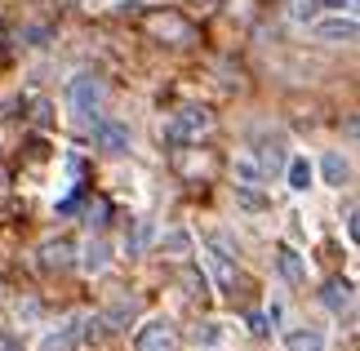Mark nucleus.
I'll return each mask as SVG.
<instances>
[{
	"label": "nucleus",
	"mask_w": 360,
	"mask_h": 351,
	"mask_svg": "<svg viewBox=\"0 0 360 351\" xmlns=\"http://www.w3.org/2000/svg\"><path fill=\"white\" fill-rule=\"evenodd\" d=\"M103 80L94 76V72H80V76H72L67 80V107H72V116L80 120V125H89L94 116L103 111Z\"/></svg>",
	"instance_id": "obj_1"
},
{
	"label": "nucleus",
	"mask_w": 360,
	"mask_h": 351,
	"mask_svg": "<svg viewBox=\"0 0 360 351\" xmlns=\"http://www.w3.org/2000/svg\"><path fill=\"white\" fill-rule=\"evenodd\" d=\"M210 129H214L210 107H183V111H174V116L165 120V143L187 147V143H200Z\"/></svg>",
	"instance_id": "obj_2"
},
{
	"label": "nucleus",
	"mask_w": 360,
	"mask_h": 351,
	"mask_svg": "<svg viewBox=\"0 0 360 351\" xmlns=\"http://www.w3.org/2000/svg\"><path fill=\"white\" fill-rule=\"evenodd\" d=\"M134 351H178L174 320H165V316H151V320H143V329L134 333Z\"/></svg>",
	"instance_id": "obj_3"
},
{
	"label": "nucleus",
	"mask_w": 360,
	"mask_h": 351,
	"mask_svg": "<svg viewBox=\"0 0 360 351\" xmlns=\"http://www.w3.org/2000/svg\"><path fill=\"white\" fill-rule=\"evenodd\" d=\"M316 36H321L325 45H356L360 27H356L352 13H334V18H321V23H316Z\"/></svg>",
	"instance_id": "obj_4"
},
{
	"label": "nucleus",
	"mask_w": 360,
	"mask_h": 351,
	"mask_svg": "<svg viewBox=\"0 0 360 351\" xmlns=\"http://www.w3.org/2000/svg\"><path fill=\"white\" fill-rule=\"evenodd\" d=\"M94 143H98V151H107V156H124V151H129V129H124L120 120H94Z\"/></svg>",
	"instance_id": "obj_5"
},
{
	"label": "nucleus",
	"mask_w": 360,
	"mask_h": 351,
	"mask_svg": "<svg viewBox=\"0 0 360 351\" xmlns=\"http://www.w3.org/2000/svg\"><path fill=\"white\" fill-rule=\"evenodd\" d=\"M285 182H289V191L302 196V191H311V182H316V165L307 156H289L285 160Z\"/></svg>",
	"instance_id": "obj_6"
},
{
	"label": "nucleus",
	"mask_w": 360,
	"mask_h": 351,
	"mask_svg": "<svg viewBox=\"0 0 360 351\" xmlns=\"http://www.w3.org/2000/svg\"><path fill=\"white\" fill-rule=\"evenodd\" d=\"M321 302H325V312H334V316H342V312H352V280H325V289H321Z\"/></svg>",
	"instance_id": "obj_7"
},
{
	"label": "nucleus",
	"mask_w": 360,
	"mask_h": 351,
	"mask_svg": "<svg viewBox=\"0 0 360 351\" xmlns=\"http://www.w3.org/2000/svg\"><path fill=\"white\" fill-rule=\"evenodd\" d=\"M80 267H85L89 276L107 272V267H112V245H107V241H89L85 249H80Z\"/></svg>",
	"instance_id": "obj_8"
},
{
	"label": "nucleus",
	"mask_w": 360,
	"mask_h": 351,
	"mask_svg": "<svg viewBox=\"0 0 360 351\" xmlns=\"http://www.w3.org/2000/svg\"><path fill=\"white\" fill-rule=\"evenodd\" d=\"M151 32H156L160 40H174V45H187L191 40V27L183 18H174V13H165V18H151Z\"/></svg>",
	"instance_id": "obj_9"
},
{
	"label": "nucleus",
	"mask_w": 360,
	"mask_h": 351,
	"mask_svg": "<svg viewBox=\"0 0 360 351\" xmlns=\"http://www.w3.org/2000/svg\"><path fill=\"white\" fill-rule=\"evenodd\" d=\"M321 174H325L329 187H342V182L352 178V165H347L342 151H325V156H321Z\"/></svg>",
	"instance_id": "obj_10"
},
{
	"label": "nucleus",
	"mask_w": 360,
	"mask_h": 351,
	"mask_svg": "<svg viewBox=\"0 0 360 351\" xmlns=\"http://www.w3.org/2000/svg\"><path fill=\"white\" fill-rule=\"evenodd\" d=\"M285 351H325L321 329H285Z\"/></svg>",
	"instance_id": "obj_11"
},
{
	"label": "nucleus",
	"mask_w": 360,
	"mask_h": 351,
	"mask_svg": "<svg viewBox=\"0 0 360 351\" xmlns=\"http://www.w3.org/2000/svg\"><path fill=\"white\" fill-rule=\"evenodd\" d=\"M67 262H72V245H67V241L40 245V267H45V272H63Z\"/></svg>",
	"instance_id": "obj_12"
},
{
	"label": "nucleus",
	"mask_w": 360,
	"mask_h": 351,
	"mask_svg": "<svg viewBox=\"0 0 360 351\" xmlns=\"http://www.w3.org/2000/svg\"><path fill=\"white\" fill-rule=\"evenodd\" d=\"M236 205L249 209V214H262L271 200H267V191H262L258 182H236Z\"/></svg>",
	"instance_id": "obj_13"
},
{
	"label": "nucleus",
	"mask_w": 360,
	"mask_h": 351,
	"mask_svg": "<svg viewBox=\"0 0 360 351\" xmlns=\"http://www.w3.org/2000/svg\"><path fill=\"white\" fill-rule=\"evenodd\" d=\"M281 272H285V280L289 285H302V280H307V262H302V254L298 249H289V245H281Z\"/></svg>",
	"instance_id": "obj_14"
},
{
	"label": "nucleus",
	"mask_w": 360,
	"mask_h": 351,
	"mask_svg": "<svg viewBox=\"0 0 360 351\" xmlns=\"http://www.w3.org/2000/svg\"><path fill=\"white\" fill-rule=\"evenodd\" d=\"M160 249H165L169 258H187V254H191V236H187L183 227H174V231L160 236Z\"/></svg>",
	"instance_id": "obj_15"
},
{
	"label": "nucleus",
	"mask_w": 360,
	"mask_h": 351,
	"mask_svg": "<svg viewBox=\"0 0 360 351\" xmlns=\"http://www.w3.org/2000/svg\"><path fill=\"white\" fill-rule=\"evenodd\" d=\"M289 23H298V27H307L316 13H321V0H289Z\"/></svg>",
	"instance_id": "obj_16"
},
{
	"label": "nucleus",
	"mask_w": 360,
	"mask_h": 351,
	"mask_svg": "<svg viewBox=\"0 0 360 351\" xmlns=\"http://www.w3.org/2000/svg\"><path fill=\"white\" fill-rule=\"evenodd\" d=\"M134 316H138V302H116L103 320H107V325H124V320H134Z\"/></svg>",
	"instance_id": "obj_17"
},
{
	"label": "nucleus",
	"mask_w": 360,
	"mask_h": 351,
	"mask_svg": "<svg viewBox=\"0 0 360 351\" xmlns=\"http://www.w3.org/2000/svg\"><path fill=\"white\" fill-rule=\"evenodd\" d=\"M236 178H240V182H258V178H262L258 160H254V156H236Z\"/></svg>",
	"instance_id": "obj_18"
},
{
	"label": "nucleus",
	"mask_w": 360,
	"mask_h": 351,
	"mask_svg": "<svg viewBox=\"0 0 360 351\" xmlns=\"http://www.w3.org/2000/svg\"><path fill=\"white\" fill-rule=\"evenodd\" d=\"M218 338H223V333H218V325H200V329H196V343H205V347H214Z\"/></svg>",
	"instance_id": "obj_19"
},
{
	"label": "nucleus",
	"mask_w": 360,
	"mask_h": 351,
	"mask_svg": "<svg viewBox=\"0 0 360 351\" xmlns=\"http://www.w3.org/2000/svg\"><path fill=\"white\" fill-rule=\"evenodd\" d=\"M249 329H254L258 338H267V333H271V325H267V316H262V312H254V316H249Z\"/></svg>",
	"instance_id": "obj_20"
},
{
	"label": "nucleus",
	"mask_w": 360,
	"mask_h": 351,
	"mask_svg": "<svg viewBox=\"0 0 360 351\" xmlns=\"http://www.w3.org/2000/svg\"><path fill=\"white\" fill-rule=\"evenodd\" d=\"M356 0H321V9H334V13H342V9H352Z\"/></svg>",
	"instance_id": "obj_21"
},
{
	"label": "nucleus",
	"mask_w": 360,
	"mask_h": 351,
	"mask_svg": "<svg viewBox=\"0 0 360 351\" xmlns=\"http://www.w3.org/2000/svg\"><path fill=\"white\" fill-rule=\"evenodd\" d=\"M347 241L356 245V205H347Z\"/></svg>",
	"instance_id": "obj_22"
},
{
	"label": "nucleus",
	"mask_w": 360,
	"mask_h": 351,
	"mask_svg": "<svg viewBox=\"0 0 360 351\" xmlns=\"http://www.w3.org/2000/svg\"><path fill=\"white\" fill-rule=\"evenodd\" d=\"M0 187H5V174H0Z\"/></svg>",
	"instance_id": "obj_23"
},
{
	"label": "nucleus",
	"mask_w": 360,
	"mask_h": 351,
	"mask_svg": "<svg viewBox=\"0 0 360 351\" xmlns=\"http://www.w3.org/2000/svg\"><path fill=\"white\" fill-rule=\"evenodd\" d=\"M0 351H5V343H0Z\"/></svg>",
	"instance_id": "obj_24"
}]
</instances>
